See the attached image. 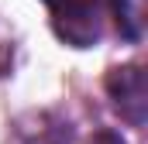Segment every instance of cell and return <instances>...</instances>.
<instances>
[{"instance_id":"1","label":"cell","mask_w":148,"mask_h":144,"mask_svg":"<svg viewBox=\"0 0 148 144\" xmlns=\"http://www.w3.org/2000/svg\"><path fill=\"white\" fill-rule=\"evenodd\" d=\"M48 14H52V28L73 48H90L93 41H100L103 31V14H100V0H45Z\"/></svg>"},{"instance_id":"2","label":"cell","mask_w":148,"mask_h":144,"mask_svg":"<svg viewBox=\"0 0 148 144\" xmlns=\"http://www.w3.org/2000/svg\"><path fill=\"white\" fill-rule=\"evenodd\" d=\"M107 93H110L114 107L121 110L124 120H131L134 127L145 124V110H148V86H145V72L141 65H121L107 75Z\"/></svg>"},{"instance_id":"3","label":"cell","mask_w":148,"mask_h":144,"mask_svg":"<svg viewBox=\"0 0 148 144\" xmlns=\"http://www.w3.org/2000/svg\"><path fill=\"white\" fill-rule=\"evenodd\" d=\"M110 7H114V17H117V28L127 38H138V31H141V3L138 0H110Z\"/></svg>"},{"instance_id":"4","label":"cell","mask_w":148,"mask_h":144,"mask_svg":"<svg viewBox=\"0 0 148 144\" xmlns=\"http://www.w3.org/2000/svg\"><path fill=\"white\" fill-rule=\"evenodd\" d=\"M93 144H124V141H121V137H114V134H97Z\"/></svg>"}]
</instances>
